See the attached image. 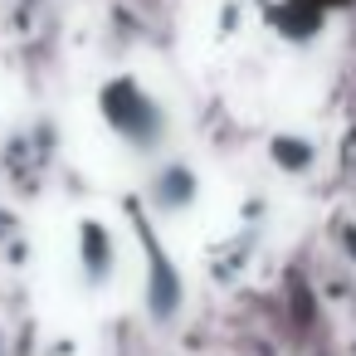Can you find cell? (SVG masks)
Instances as JSON below:
<instances>
[{
  "label": "cell",
  "mask_w": 356,
  "mask_h": 356,
  "mask_svg": "<svg viewBox=\"0 0 356 356\" xmlns=\"http://www.w3.org/2000/svg\"><path fill=\"white\" fill-rule=\"evenodd\" d=\"M98 118L132 152H156L166 142V132H171V118H166L161 98L132 74H118V79H108L98 88Z\"/></svg>",
  "instance_id": "1"
},
{
  "label": "cell",
  "mask_w": 356,
  "mask_h": 356,
  "mask_svg": "<svg viewBox=\"0 0 356 356\" xmlns=\"http://www.w3.org/2000/svg\"><path fill=\"white\" fill-rule=\"evenodd\" d=\"M74 268H79V283L88 293H103L118 278V234L93 215H83L74 225Z\"/></svg>",
  "instance_id": "2"
},
{
  "label": "cell",
  "mask_w": 356,
  "mask_h": 356,
  "mask_svg": "<svg viewBox=\"0 0 356 356\" xmlns=\"http://www.w3.org/2000/svg\"><path fill=\"white\" fill-rule=\"evenodd\" d=\"M152 205L161 210V215H181V210H191L195 205V195H200V181H195V171L191 166H181V161H171V166H161L156 176H152Z\"/></svg>",
  "instance_id": "3"
},
{
  "label": "cell",
  "mask_w": 356,
  "mask_h": 356,
  "mask_svg": "<svg viewBox=\"0 0 356 356\" xmlns=\"http://www.w3.org/2000/svg\"><path fill=\"white\" fill-rule=\"evenodd\" d=\"M273 161H278V166H307V161H312V147L298 142V137H278V142H273Z\"/></svg>",
  "instance_id": "4"
}]
</instances>
